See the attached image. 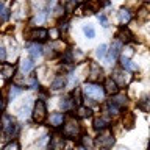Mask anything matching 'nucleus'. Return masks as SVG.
<instances>
[{
    "label": "nucleus",
    "mask_w": 150,
    "mask_h": 150,
    "mask_svg": "<svg viewBox=\"0 0 150 150\" xmlns=\"http://www.w3.org/2000/svg\"><path fill=\"white\" fill-rule=\"evenodd\" d=\"M0 128H2L3 134L6 136L8 139L13 138V136L16 134V131H17L16 120H14L9 114H2V117H0Z\"/></svg>",
    "instance_id": "2"
},
{
    "label": "nucleus",
    "mask_w": 150,
    "mask_h": 150,
    "mask_svg": "<svg viewBox=\"0 0 150 150\" xmlns=\"http://www.w3.org/2000/svg\"><path fill=\"white\" fill-rule=\"evenodd\" d=\"M139 108L145 112H150V96H145L139 100Z\"/></svg>",
    "instance_id": "22"
},
{
    "label": "nucleus",
    "mask_w": 150,
    "mask_h": 150,
    "mask_svg": "<svg viewBox=\"0 0 150 150\" xmlns=\"http://www.w3.org/2000/svg\"><path fill=\"white\" fill-rule=\"evenodd\" d=\"M131 55H133V49H131V47H127V49L124 50V55H122V56H124V58H131Z\"/></svg>",
    "instance_id": "35"
},
{
    "label": "nucleus",
    "mask_w": 150,
    "mask_h": 150,
    "mask_svg": "<svg viewBox=\"0 0 150 150\" xmlns=\"http://www.w3.org/2000/svg\"><path fill=\"white\" fill-rule=\"evenodd\" d=\"M8 17H9V9H8L6 6H5L3 3H0V21L5 22Z\"/></svg>",
    "instance_id": "26"
},
{
    "label": "nucleus",
    "mask_w": 150,
    "mask_h": 150,
    "mask_svg": "<svg viewBox=\"0 0 150 150\" xmlns=\"http://www.w3.org/2000/svg\"><path fill=\"white\" fill-rule=\"evenodd\" d=\"M64 88H66V77L64 75H58V77L50 83L52 91H61V89H64Z\"/></svg>",
    "instance_id": "11"
},
{
    "label": "nucleus",
    "mask_w": 150,
    "mask_h": 150,
    "mask_svg": "<svg viewBox=\"0 0 150 150\" xmlns=\"http://www.w3.org/2000/svg\"><path fill=\"white\" fill-rule=\"evenodd\" d=\"M21 92H22L21 86H11V88H9V100H14V98H16Z\"/></svg>",
    "instance_id": "27"
},
{
    "label": "nucleus",
    "mask_w": 150,
    "mask_h": 150,
    "mask_svg": "<svg viewBox=\"0 0 150 150\" xmlns=\"http://www.w3.org/2000/svg\"><path fill=\"white\" fill-rule=\"evenodd\" d=\"M31 116H33V120L36 124H42L47 117V106L42 100H36L35 106H33V111H31Z\"/></svg>",
    "instance_id": "5"
},
{
    "label": "nucleus",
    "mask_w": 150,
    "mask_h": 150,
    "mask_svg": "<svg viewBox=\"0 0 150 150\" xmlns=\"http://www.w3.org/2000/svg\"><path fill=\"white\" fill-rule=\"evenodd\" d=\"M106 125H108V119H105V117H97V119L94 120V128L98 130V131L105 130Z\"/></svg>",
    "instance_id": "21"
},
{
    "label": "nucleus",
    "mask_w": 150,
    "mask_h": 150,
    "mask_svg": "<svg viewBox=\"0 0 150 150\" xmlns=\"http://www.w3.org/2000/svg\"><path fill=\"white\" fill-rule=\"evenodd\" d=\"M111 78L114 80L119 86H124V84H127V83H128V80H130L128 74L125 72V69H116L114 72H112V77Z\"/></svg>",
    "instance_id": "8"
},
{
    "label": "nucleus",
    "mask_w": 150,
    "mask_h": 150,
    "mask_svg": "<svg viewBox=\"0 0 150 150\" xmlns=\"http://www.w3.org/2000/svg\"><path fill=\"white\" fill-rule=\"evenodd\" d=\"M108 49V45L106 44H100L97 47V50H96V55H97V58H105V55H106V50Z\"/></svg>",
    "instance_id": "28"
},
{
    "label": "nucleus",
    "mask_w": 150,
    "mask_h": 150,
    "mask_svg": "<svg viewBox=\"0 0 150 150\" xmlns=\"http://www.w3.org/2000/svg\"><path fill=\"white\" fill-rule=\"evenodd\" d=\"M2 150H21V145H19L17 141H11V142H8Z\"/></svg>",
    "instance_id": "30"
},
{
    "label": "nucleus",
    "mask_w": 150,
    "mask_h": 150,
    "mask_svg": "<svg viewBox=\"0 0 150 150\" xmlns=\"http://www.w3.org/2000/svg\"><path fill=\"white\" fill-rule=\"evenodd\" d=\"M49 150H64V138L61 134H53L49 142Z\"/></svg>",
    "instance_id": "9"
},
{
    "label": "nucleus",
    "mask_w": 150,
    "mask_h": 150,
    "mask_svg": "<svg viewBox=\"0 0 150 150\" xmlns=\"http://www.w3.org/2000/svg\"><path fill=\"white\" fill-rule=\"evenodd\" d=\"M147 16H149V5H144V6L139 9V13H138V17H139V19H142V21H144V19L147 17Z\"/></svg>",
    "instance_id": "32"
},
{
    "label": "nucleus",
    "mask_w": 150,
    "mask_h": 150,
    "mask_svg": "<svg viewBox=\"0 0 150 150\" xmlns=\"http://www.w3.org/2000/svg\"><path fill=\"white\" fill-rule=\"evenodd\" d=\"M120 64H122V67L127 69V70H136V69H138V66L133 64L128 58H124V56L120 58Z\"/></svg>",
    "instance_id": "24"
},
{
    "label": "nucleus",
    "mask_w": 150,
    "mask_h": 150,
    "mask_svg": "<svg viewBox=\"0 0 150 150\" xmlns=\"http://www.w3.org/2000/svg\"><path fill=\"white\" fill-rule=\"evenodd\" d=\"M120 52H122V42L119 39H116L114 42H112V45H111V50H110V56H108V61L110 63H112L117 56L120 55Z\"/></svg>",
    "instance_id": "10"
},
{
    "label": "nucleus",
    "mask_w": 150,
    "mask_h": 150,
    "mask_svg": "<svg viewBox=\"0 0 150 150\" xmlns=\"http://www.w3.org/2000/svg\"><path fill=\"white\" fill-rule=\"evenodd\" d=\"M64 120H66V117H64L63 112H52L50 114V125L55 127V128L59 125H63Z\"/></svg>",
    "instance_id": "14"
},
{
    "label": "nucleus",
    "mask_w": 150,
    "mask_h": 150,
    "mask_svg": "<svg viewBox=\"0 0 150 150\" xmlns=\"http://www.w3.org/2000/svg\"><path fill=\"white\" fill-rule=\"evenodd\" d=\"M80 131H81V125H80V122H78L77 119H74V117H69V119L64 122L63 134L66 136V138H69V139L78 138Z\"/></svg>",
    "instance_id": "3"
},
{
    "label": "nucleus",
    "mask_w": 150,
    "mask_h": 150,
    "mask_svg": "<svg viewBox=\"0 0 150 150\" xmlns=\"http://www.w3.org/2000/svg\"><path fill=\"white\" fill-rule=\"evenodd\" d=\"M72 98H70V97H67V98H64V100L63 102H61V106H63V110H69V108L70 106H72Z\"/></svg>",
    "instance_id": "33"
},
{
    "label": "nucleus",
    "mask_w": 150,
    "mask_h": 150,
    "mask_svg": "<svg viewBox=\"0 0 150 150\" xmlns=\"http://www.w3.org/2000/svg\"><path fill=\"white\" fill-rule=\"evenodd\" d=\"M127 102H128L127 96H125V94H119V92H117L116 96H112V98H111V103H112V105H116L117 108H124L127 105Z\"/></svg>",
    "instance_id": "15"
},
{
    "label": "nucleus",
    "mask_w": 150,
    "mask_h": 150,
    "mask_svg": "<svg viewBox=\"0 0 150 150\" xmlns=\"http://www.w3.org/2000/svg\"><path fill=\"white\" fill-rule=\"evenodd\" d=\"M130 21H131V13L128 11V9L122 8L119 11V22L120 23H128Z\"/></svg>",
    "instance_id": "19"
},
{
    "label": "nucleus",
    "mask_w": 150,
    "mask_h": 150,
    "mask_svg": "<svg viewBox=\"0 0 150 150\" xmlns=\"http://www.w3.org/2000/svg\"><path fill=\"white\" fill-rule=\"evenodd\" d=\"M5 59H6V52H5L3 47H0V63H3Z\"/></svg>",
    "instance_id": "37"
},
{
    "label": "nucleus",
    "mask_w": 150,
    "mask_h": 150,
    "mask_svg": "<svg viewBox=\"0 0 150 150\" xmlns=\"http://www.w3.org/2000/svg\"><path fill=\"white\" fill-rule=\"evenodd\" d=\"M81 147L86 150H96V141L89 134H83L81 136Z\"/></svg>",
    "instance_id": "16"
},
{
    "label": "nucleus",
    "mask_w": 150,
    "mask_h": 150,
    "mask_svg": "<svg viewBox=\"0 0 150 150\" xmlns=\"http://www.w3.org/2000/svg\"><path fill=\"white\" fill-rule=\"evenodd\" d=\"M44 21H45V13L42 11V13L39 14V16H36V19H35V22H36V23H42V22H44Z\"/></svg>",
    "instance_id": "36"
},
{
    "label": "nucleus",
    "mask_w": 150,
    "mask_h": 150,
    "mask_svg": "<svg viewBox=\"0 0 150 150\" xmlns=\"http://www.w3.org/2000/svg\"><path fill=\"white\" fill-rule=\"evenodd\" d=\"M89 81L91 83H96L98 81V80H102L103 78V70L102 67L98 66L97 63H91V66H89Z\"/></svg>",
    "instance_id": "6"
},
{
    "label": "nucleus",
    "mask_w": 150,
    "mask_h": 150,
    "mask_svg": "<svg viewBox=\"0 0 150 150\" xmlns=\"http://www.w3.org/2000/svg\"><path fill=\"white\" fill-rule=\"evenodd\" d=\"M81 92L89 102H102L105 98V88L97 83H84L81 88Z\"/></svg>",
    "instance_id": "1"
},
{
    "label": "nucleus",
    "mask_w": 150,
    "mask_h": 150,
    "mask_svg": "<svg viewBox=\"0 0 150 150\" xmlns=\"http://www.w3.org/2000/svg\"><path fill=\"white\" fill-rule=\"evenodd\" d=\"M105 92L106 94H111V96H116L117 91H119V84H117L112 78H106V81H105Z\"/></svg>",
    "instance_id": "12"
},
{
    "label": "nucleus",
    "mask_w": 150,
    "mask_h": 150,
    "mask_svg": "<svg viewBox=\"0 0 150 150\" xmlns=\"http://www.w3.org/2000/svg\"><path fill=\"white\" fill-rule=\"evenodd\" d=\"M14 72H16V66L14 64H2V75L3 78H11L14 77Z\"/></svg>",
    "instance_id": "18"
},
{
    "label": "nucleus",
    "mask_w": 150,
    "mask_h": 150,
    "mask_svg": "<svg viewBox=\"0 0 150 150\" xmlns=\"http://www.w3.org/2000/svg\"><path fill=\"white\" fill-rule=\"evenodd\" d=\"M33 66H35L33 59L31 58H25V59H22V63H21V69H22L23 74H28L33 69Z\"/></svg>",
    "instance_id": "20"
},
{
    "label": "nucleus",
    "mask_w": 150,
    "mask_h": 150,
    "mask_svg": "<svg viewBox=\"0 0 150 150\" xmlns=\"http://www.w3.org/2000/svg\"><path fill=\"white\" fill-rule=\"evenodd\" d=\"M80 0H69L67 3H66V11L67 13H72L75 8H77V5H78Z\"/></svg>",
    "instance_id": "31"
},
{
    "label": "nucleus",
    "mask_w": 150,
    "mask_h": 150,
    "mask_svg": "<svg viewBox=\"0 0 150 150\" xmlns=\"http://www.w3.org/2000/svg\"><path fill=\"white\" fill-rule=\"evenodd\" d=\"M114 142H116L114 136H112V133H110L108 130H102L100 133H98V136L96 138V144H97L100 149H103V150L112 149Z\"/></svg>",
    "instance_id": "4"
},
{
    "label": "nucleus",
    "mask_w": 150,
    "mask_h": 150,
    "mask_svg": "<svg viewBox=\"0 0 150 150\" xmlns=\"http://www.w3.org/2000/svg\"><path fill=\"white\" fill-rule=\"evenodd\" d=\"M28 84H30L31 89H38V88H39V83H38V78L36 77H31L30 80H28Z\"/></svg>",
    "instance_id": "34"
},
{
    "label": "nucleus",
    "mask_w": 150,
    "mask_h": 150,
    "mask_svg": "<svg viewBox=\"0 0 150 150\" xmlns=\"http://www.w3.org/2000/svg\"><path fill=\"white\" fill-rule=\"evenodd\" d=\"M83 31H84V35H86V38H89V39H92V38L96 36V30H94L92 25H84Z\"/></svg>",
    "instance_id": "29"
},
{
    "label": "nucleus",
    "mask_w": 150,
    "mask_h": 150,
    "mask_svg": "<svg viewBox=\"0 0 150 150\" xmlns=\"http://www.w3.org/2000/svg\"><path fill=\"white\" fill-rule=\"evenodd\" d=\"M116 38H119V41H120V42H128V41H131V38H133V35L130 33L128 28L120 27L119 30H117V33H116Z\"/></svg>",
    "instance_id": "13"
},
{
    "label": "nucleus",
    "mask_w": 150,
    "mask_h": 150,
    "mask_svg": "<svg viewBox=\"0 0 150 150\" xmlns=\"http://www.w3.org/2000/svg\"><path fill=\"white\" fill-rule=\"evenodd\" d=\"M80 150H86V149H83V147H81V149H80Z\"/></svg>",
    "instance_id": "40"
},
{
    "label": "nucleus",
    "mask_w": 150,
    "mask_h": 150,
    "mask_svg": "<svg viewBox=\"0 0 150 150\" xmlns=\"http://www.w3.org/2000/svg\"><path fill=\"white\" fill-rule=\"evenodd\" d=\"M98 21L102 22V25H103V27H108V21H106V17H105V16H102V14H100V16H98Z\"/></svg>",
    "instance_id": "38"
},
{
    "label": "nucleus",
    "mask_w": 150,
    "mask_h": 150,
    "mask_svg": "<svg viewBox=\"0 0 150 150\" xmlns=\"http://www.w3.org/2000/svg\"><path fill=\"white\" fill-rule=\"evenodd\" d=\"M28 53H30L31 58H38V56L42 55V47L38 44V42H33V44H28Z\"/></svg>",
    "instance_id": "17"
},
{
    "label": "nucleus",
    "mask_w": 150,
    "mask_h": 150,
    "mask_svg": "<svg viewBox=\"0 0 150 150\" xmlns=\"http://www.w3.org/2000/svg\"><path fill=\"white\" fill-rule=\"evenodd\" d=\"M124 125H125V128H133V125H134V114L133 112H128V114H125L124 117Z\"/></svg>",
    "instance_id": "23"
},
{
    "label": "nucleus",
    "mask_w": 150,
    "mask_h": 150,
    "mask_svg": "<svg viewBox=\"0 0 150 150\" xmlns=\"http://www.w3.org/2000/svg\"><path fill=\"white\" fill-rule=\"evenodd\" d=\"M5 110V98L2 97V94H0V112Z\"/></svg>",
    "instance_id": "39"
},
{
    "label": "nucleus",
    "mask_w": 150,
    "mask_h": 150,
    "mask_svg": "<svg viewBox=\"0 0 150 150\" xmlns=\"http://www.w3.org/2000/svg\"><path fill=\"white\" fill-rule=\"evenodd\" d=\"M28 38L35 42H42L49 38V31L44 30V28H35V30H31L28 33Z\"/></svg>",
    "instance_id": "7"
},
{
    "label": "nucleus",
    "mask_w": 150,
    "mask_h": 150,
    "mask_svg": "<svg viewBox=\"0 0 150 150\" xmlns=\"http://www.w3.org/2000/svg\"><path fill=\"white\" fill-rule=\"evenodd\" d=\"M77 114L78 117H91L92 116V111H91V108H88V106H78V110H77Z\"/></svg>",
    "instance_id": "25"
}]
</instances>
